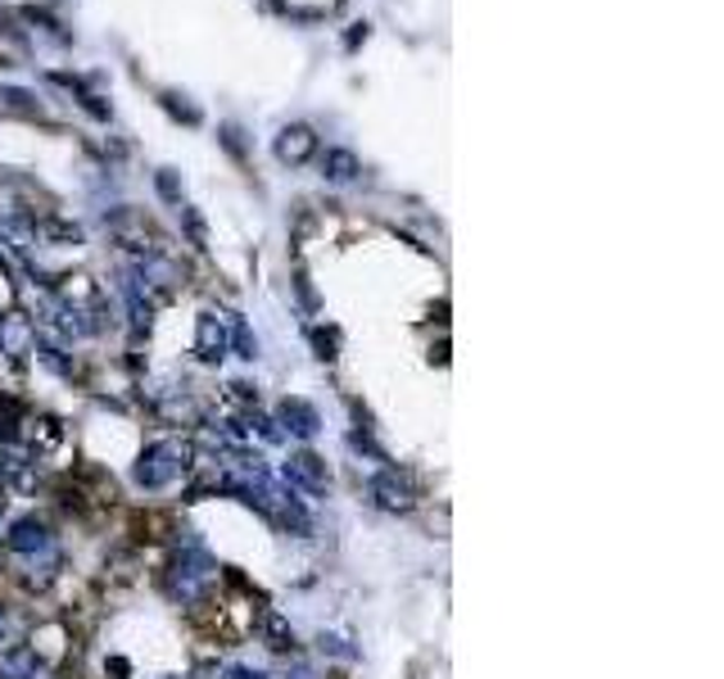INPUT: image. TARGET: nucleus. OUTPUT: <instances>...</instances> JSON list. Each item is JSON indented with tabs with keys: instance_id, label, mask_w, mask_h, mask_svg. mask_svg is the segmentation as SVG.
<instances>
[{
	"instance_id": "obj_1",
	"label": "nucleus",
	"mask_w": 724,
	"mask_h": 679,
	"mask_svg": "<svg viewBox=\"0 0 724 679\" xmlns=\"http://www.w3.org/2000/svg\"><path fill=\"white\" fill-rule=\"evenodd\" d=\"M186 467H190V445L186 440H159L140 453L132 476H136L140 490H164V484H172L177 476H186Z\"/></svg>"
},
{
	"instance_id": "obj_2",
	"label": "nucleus",
	"mask_w": 724,
	"mask_h": 679,
	"mask_svg": "<svg viewBox=\"0 0 724 679\" xmlns=\"http://www.w3.org/2000/svg\"><path fill=\"white\" fill-rule=\"evenodd\" d=\"M209 579H213V562L204 553H181V562L172 566V594L181 603H190V598L204 594Z\"/></svg>"
},
{
	"instance_id": "obj_3",
	"label": "nucleus",
	"mask_w": 724,
	"mask_h": 679,
	"mask_svg": "<svg viewBox=\"0 0 724 679\" xmlns=\"http://www.w3.org/2000/svg\"><path fill=\"white\" fill-rule=\"evenodd\" d=\"M276 159L285 164V168H300V164H308L313 155H317V132L308 127V123H290V127H281L276 132Z\"/></svg>"
},
{
	"instance_id": "obj_4",
	"label": "nucleus",
	"mask_w": 724,
	"mask_h": 679,
	"mask_svg": "<svg viewBox=\"0 0 724 679\" xmlns=\"http://www.w3.org/2000/svg\"><path fill=\"white\" fill-rule=\"evenodd\" d=\"M281 476L295 484V490H304V494H326L330 490V471H326V462L317 453H290Z\"/></svg>"
},
{
	"instance_id": "obj_5",
	"label": "nucleus",
	"mask_w": 724,
	"mask_h": 679,
	"mask_svg": "<svg viewBox=\"0 0 724 679\" xmlns=\"http://www.w3.org/2000/svg\"><path fill=\"white\" fill-rule=\"evenodd\" d=\"M371 499H376V508H385V512H408L412 503H417V490H412V480L403 476V471H380L376 480H371Z\"/></svg>"
},
{
	"instance_id": "obj_6",
	"label": "nucleus",
	"mask_w": 724,
	"mask_h": 679,
	"mask_svg": "<svg viewBox=\"0 0 724 679\" xmlns=\"http://www.w3.org/2000/svg\"><path fill=\"white\" fill-rule=\"evenodd\" d=\"M36 349V326L28 313H6L0 317V354H10V358H28Z\"/></svg>"
},
{
	"instance_id": "obj_7",
	"label": "nucleus",
	"mask_w": 724,
	"mask_h": 679,
	"mask_svg": "<svg viewBox=\"0 0 724 679\" xmlns=\"http://www.w3.org/2000/svg\"><path fill=\"white\" fill-rule=\"evenodd\" d=\"M196 354H200L204 363H222V358L231 354L227 317H218V313H200V322H196Z\"/></svg>"
},
{
	"instance_id": "obj_8",
	"label": "nucleus",
	"mask_w": 724,
	"mask_h": 679,
	"mask_svg": "<svg viewBox=\"0 0 724 679\" xmlns=\"http://www.w3.org/2000/svg\"><path fill=\"white\" fill-rule=\"evenodd\" d=\"M281 421L290 426V435H300V440H313V435L322 430L317 408L304 404V399H285V404H281Z\"/></svg>"
},
{
	"instance_id": "obj_9",
	"label": "nucleus",
	"mask_w": 724,
	"mask_h": 679,
	"mask_svg": "<svg viewBox=\"0 0 724 679\" xmlns=\"http://www.w3.org/2000/svg\"><path fill=\"white\" fill-rule=\"evenodd\" d=\"M10 549L14 553H55L51 549V530H45L41 521H14V530H10Z\"/></svg>"
},
{
	"instance_id": "obj_10",
	"label": "nucleus",
	"mask_w": 724,
	"mask_h": 679,
	"mask_svg": "<svg viewBox=\"0 0 724 679\" xmlns=\"http://www.w3.org/2000/svg\"><path fill=\"white\" fill-rule=\"evenodd\" d=\"M358 173H363V164H358L354 150H340V145H330V150L322 155V177L335 181V186H349Z\"/></svg>"
},
{
	"instance_id": "obj_11",
	"label": "nucleus",
	"mask_w": 724,
	"mask_h": 679,
	"mask_svg": "<svg viewBox=\"0 0 724 679\" xmlns=\"http://www.w3.org/2000/svg\"><path fill=\"white\" fill-rule=\"evenodd\" d=\"M0 679H45V666L32 648H10L0 657Z\"/></svg>"
},
{
	"instance_id": "obj_12",
	"label": "nucleus",
	"mask_w": 724,
	"mask_h": 679,
	"mask_svg": "<svg viewBox=\"0 0 724 679\" xmlns=\"http://www.w3.org/2000/svg\"><path fill=\"white\" fill-rule=\"evenodd\" d=\"M227 335H231V349H235L240 358H250V363L259 358V340L250 335V326H245V322H240L235 313H227Z\"/></svg>"
},
{
	"instance_id": "obj_13",
	"label": "nucleus",
	"mask_w": 724,
	"mask_h": 679,
	"mask_svg": "<svg viewBox=\"0 0 724 679\" xmlns=\"http://www.w3.org/2000/svg\"><path fill=\"white\" fill-rule=\"evenodd\" d=\"M155 186H159V196H164L168 205H181V181H177L172 168H159V173H155Z\"/></svg>"
},
{
	"instance_id": "obj_14",
	"label": "nucleus",
	"mask_w": 724,
	"mask_h": 679,
	"mask_svg": "<svg viewBox=\"0 0 724 679\" xmlns=\"http://www.w3.org/2000/svg\"><path fill=\"white\" fill-rule=\"evenodd\" d=\"M267 639H272V648H276V652H285L290 644H295V635H290V629H285V620H281L276 612L267 616Z\"/></svg>"
},
{
	"instance_id": "obj_15",
	"label": "nucleus",
	"mask_w": 724,
	"mask_h": 679,
	"mask_svg": "<svg viewBox=\"0 0 724 679\" xmlns=\"http://www.w3.org/2000/svg\"><path fill=\"white\" fill-rule=\"evenodd\" d=\"M0 101H6L10 109H23V114H36V101L28 91H19V86H0Z\"/></svg>"
},
{
	"instance_id": "obj_16",
	"label": "nucleus",
	"mask_w": 724,
	"mask_h": 679,
	"mask_svg": "<svg viewBox=\"0 0 724 679\" xmlns=\"http://www.w3.org/2000/svg\"><path fill=\"white\" fill-rule=\"evenodd\" d=\"M181 222H186V236L196 240V246H204V240H209V236H204V218H200L196 209H186V205H181Z\"/></svg>"
},
{
	"instance_id": "obj_17",
	"label": "nucleus",
	"mask_w": 724,
	"mask_h": 679,
	"mask_svg": "<svg viewBox=\"0 0 724 679\" xmlns=\"http://www.w3.org/2000/svg\"><path fill=\"white\" fill-rule=\"evenodd\" d=\"M313 345H317V358H335V345H330L322 331H313Z\"/></svg>"
},
{
	"instance_id": "obj_18",
	"label": "nucleus",
	"mask_w": 724,
	"mask_h": 679,
	"mask_svg": "<svg viewBox=\"0 0 724 679\" xmlns=\"http://www.w3.org/2000/svg\"><path fill=\"white\" fill-rule=\"evenodd\" d=\"M358 41H367V23H354V32H349V51H354Z\"/></svg>"
},
{
	"instance_id": "obj_19",
	"label": "nucleus",
	"mask_w": 724,
	"mask_h": 679,
	"mask_svg": "<svg viewBox=\"0 0 724 679\" xmlns=\"http://www.w3.org/2000/svg\"><path fill=\"white\" fill-rule=\"evenodd\" d=\"M231 675H235V679H267V675H259V670H245V666H235Z\"/></svg>"
},
{
	"instance_id": "obj_20",
	"label": "nucleus",
	"mask_w": 724,
	"mask_h": 679,
	"mask_svg": "<svg viewBox=\"0 0 724 679\" xmlns=\"http://www.w3.org/2000/svg\"><path fill=\"white\" fill-rule=\"evenodd\" d=\"M6 629H10V620H6V612H0V639H6Z\"/></svg>"
}]
</instances>
